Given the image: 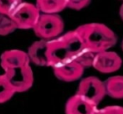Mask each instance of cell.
Returning a JSON list of instances; mask_svg holds the SVG:
<instances>
[{"mask_svg":"<svg viewBox=\"0 0 123 114\" xmlns=\"http://www.w3.org/2000/svg\"><path fill=\"white\" fill-rule=\"evenodd\" d=\"M84 47L75 30L67 32L55 39L48 40V66L53 68L61 64L74 60Z\"/></svg>","mask_w":123,"mask_h":114,"instance_id":"obj_1","label":"cell"},{"mask_svg":"<svg viewBox=\"0 0 123 114\" xmlns=\"http://www.w3.org/2000/svg\"><path fill=\"white\" fill-rule=\"evenodd\" d=\"M75 32L85 47L95 53L109 51L117 41L115 33L103 24H86L78 27Z\"/></svg>","mask_w":123,"mask_h":114,"instance_id":"obj_2","label":"cell"},{"mask_svg":"<svg viewBox=\"0 0 123 114\" xmlns=\"http://www.w3.org/2000/svg\"><path fill=\"white\" fill-rule=\"evenodd\" d=\"M64 28L63 19L58 13H41L33 29L41 39L50 40L61 35Z\"/></svg>","mask_w":123,"mask_h":114,"instance_id":"obj_3","label":"cell"},{"mask_svg":"<svg viewBox=\"0 0 123 114\" xmlns=\"http://www.w3.org/2000/svg\"><path fill=\"white\" fill-rule=\"evenodd\" d=\"M41 13L35 4L22 2L10 13L17 29H34L39 20Z\"/></svg>","mask_w":123,"mask_h":114,"instance_id":"obj_4","label":"cell"},{"mask_svg":"<svg viewBox=\"0 0 123 114\" xmlns=\"http://www.w3.org/2000/svg\"><path fill=\"white\" fill-rule=\"evenodd\" d=\"M76 94L98 107L106 96L104 82L96 76L86 77L80 82Z\"/></svg>","mask_w":123,"mask_h":114,"instance_id":"obj_5","label":"cell"},{"mask_svg":"<svg viewBox=\"0 0 123 114\" xmlns=\"http://www.w3.org/2000/svg\"><path fill=\"white\" fill-rule=\"evenodd\" d=\"M3 71V75L14 90L15 93L25 92L32 87L34 79L30 65L8 69Z\"/></svg>","mask_w":123,"mask_h":114,"instance_id":"obj_6","label":"cell"},{"mask_svg":"<svg viewBox=\"0 0 123 114\" xmlns=\"http://www.w3.org/2000/svg\"><path fill=\"white\" fill-rule=\"evenodd\" d=\"M122 65V60L117 53L105 51L96 53L92 67L100 73L110 74L117 71Z\"/></svg>","mask_w":123,"mask_h":114,"instance_id":"obj_7","label":"cell"},{"mask_svg":"<svg viewBox=\"0 0 123 114\" xmlns=\"http://www.w3.org/2000/svg\"><path fill=\"white\" fill-rule=\"evenodd\" d=\"M85 69L75 60L66 62L53 67L55 76L62 82H72L82 76Z\"/></svg>","mask_w":123,"mask_h":114,"instance_id":"obj_8","label":"cell"},{"mask_svg":"<svg viewBox=\"0 0 123 114\" xmlns=\"http://www.w3.org/2000/svg\"><path fill=\"white\" fill-rule=\"evenodd\" d=\"M0 65L4 70L30 65V60L25 51L19 50H9L4 51L1 55Z\"/></svg>","mask_w":123,"mask_h":114,"instance_id":"obj_9","label":"cell"},{"mask_svg":"<svg viewBox=\"0 0 123 114\" xmlns=\"http://www.w3.org/2000/svg\"><path fill=\"white\" fill-rule=\"evenodd\" d=\"M97 108L80 95L70 96L65 104V114H92Z\"/></svg>","mask_w":123,"mask_h":114,"instance_id":"obj_10","label":"cell"},{"mask_svg":"<svg viewBox=\"0 0 123 114\" xmlns=\"http://www.w3.org/2000/svg\"><path fill=\"white\" fill-rule=\"evenodd\" d=\"M47 44L48 40L40 39L29 46L27 54L30 62L39 66H48Z\"/></svg>","mask_w":123,"mask_h":114,"instance_id":"obj_11","label":"cell"},{"mask_svg":"<svg viewBox=\"0 0 123 114\" xmlns=\"http://www.w3.org/2000/svg\"><path fill=\"white\" fill-rule=\"evenodd\" d=\"M105 93L114 99H123V76H111L104 82Z\"/></svg>","mask_w":123,"mask_h":114,"instance_id":"obj_12","label":"cell"},{"mask_svg":"<svg viewBox=\"0 0 123 114\" xmlns=\"http://www.w3.org/2000/svg\"><path fill=\"white\" fill-rule=\"evenodd\" d=\"M35 5L41 13H59L66 8L65 2L60 0H36Z\"/></svg>","mask_w":123,"mask_h":114,"instance_id":"obj_13","label":"cell"},{"mask_svg":"<svg viewBox=\"0 0 123 114\" xmlns=\"http://www.w3.org/2000/svg\"><path fill=\"white\" fill-rule=\"evenodd\" d=\"M96 55V53H95L94 51L84 47L80 51V52L78 54L74 60L78 62L84 69L90 68V67L93 66Z\"/></svg>","mask_w":123,"mask_h":114,"instance_id":"obj_14","label":"cell"},{"mask_svg":"<svg viewBox=\"0 0 123 114\" xmlns=\"http://www.w3.org/2000/svg\"><path fill=\"white\" fill-rule=\"evenodd\" d=\"M15 94L14 90L7 80L5 76L0 75V103H4L10 100Z\"/></svg>","mask_w":123,"mask_h":114,"instance_id":"obj_15","label":"cell"},{"mask_svg":"<svg viewBox=\"0 0 123 114\" xmlns=\"http://www.w3.org/2000/svg\"><path fill=\"white\" fill-rule=\"evenodd\" d=\"M15 29H17V27L10 14L0 13V35H8L13 33Z\"/></svg>","mask_w":123,"mask_h":114,"instance_id":"obj_16","label":"cell"},{"mask_svg":"<svg viewBox=\"0 0 123 114\" xmlns=\"http://www.w3.org/2000/svg\"><path fill=\"white\" fill-rule=\"evenodd\" d=\"M22 0H0V13L10 14Z\"/></svg>","mask_w":123,"mask_h":114,"instance_id":"obj_17","label":"cell"},{"mask_svg":"<svg viewBox=\"0 0 123 114\" xmlns=\"http://www.w3.org/2000/svg\"><path fill=\"white\" fill-rule=\"evenodd\" d=\"M91 0H65L66 8L74 10H80L87 7Z\"/></svg>","mask_w":123,"mask_h":114,"instance_id":"obj_18","label":"cell"},{"mask_svg":"<svg viewBox=\"0 0 123 114\" xmlns=\"http://www.w3.org/2000/svg\"><path fill=\"white\" fill-rule=\"evenodd\" d=\"M105 114H123V107L112 105L102 108Z\"/></svg>","mask_w":123,"mask_h":114,"instance_id":"obj_19","label":"cell"},{"mask_svg":"<svg viewBox=\"0 0 123 114\" xmlns=\"http://www.w3.org/2000/svg\"><path fill=\"white\" fill-rule=\"evenodd\" d=\"M92 114H105V113H104L102 109H98V108H96L92 113Z\"/></svg>","mask_w":123,"mask_h":114,"instance_id":"obj_20","label":"cell"},{"mask_svg":"<svg viewBox=\"0 0 123 114\" xmlns=\"http://www.w3.org/2000/svg\"><path fill=\"white\" fill-rule=\"evenodd\" d=\"M120 17H121V19L123 20V3L122 4V6H121V8H120Z\"/></svg>","mask_w":123,"mask_h":114,"instance_id":"obj_21","label":"cell"},{"mask_svg":"<svg viewBox=\"0 0 123 114\" xmlns=\"http://www.w3.org/2000/svg\"><path fill=\"white\" fill-rule=\"evenodd\" d=\"M122 51H123V40H122Z\"/></svg>","mask_w":123,"mask_h":114,"instance_id":"obj_22","label":"cell"},{"mask_svg":"<svg viewBox=\"0 0 123 114\" xmlns=\"http://www.w3.org/2000/svg\"><path fill=\"white\" fill-rule=\"evenodd\" d=\"M60 1H64V2H65V0H60Z\"/></svg>","mask_w":123,"mask_h":114,"instance_id":"obj_23","label":"cell"},{"mask_svg":"<svg viewBox=\"0 0 123 114\" xmlns=\"http://www.w3.org/2000/svg\"><path fill=\"white\" fill-rule=\"evenodd\" d=\"M120 1H122L123 2V0H120Z\"/></svg>","mask_w":123,"mask_h":114,"instance_id":"obj_24","label":"cell"}]
</instances>
